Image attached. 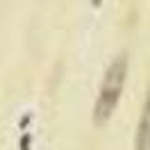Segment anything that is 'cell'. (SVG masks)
<instances>
[{"label":"cell","instance_id":"1","mask_svg":"<svg viewBox=\"0 0 150 150\" xmlns=\"http://www.w3.org/2000/svg\"><path fill=\"white\" fill-rule=\"evenodd\" d=\"M125 75H127V59H125V55H118L107 68L103 86H100V93H98V100H96V107H93L96 125H105L112 118L114 109L118 107V100H121Z\"/></svg>","mask_w":150,"mask_h":150},{"label":"cell","instance_id":"2","mask_svg":"<svg viewBox=\"0 0 150 150\" xmlns=\"http://www.w3.org/2000/svg\"><path fill=\"white\" fill-rule=\"evenodd\" d=\"M134 150H150V89L146 93V100H143L139 130H137V139H134Z\"/></svg>","mask_w":150,"mask_h":150}]
</instances>
